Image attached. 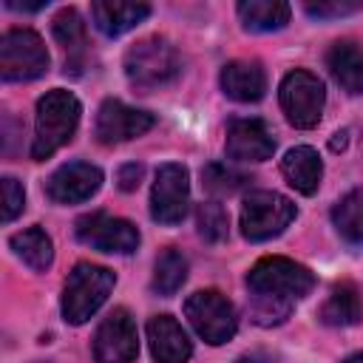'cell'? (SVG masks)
Instances as JSON below:
<instances>
[{
	"label": "cell",
	"instance_id": "cell-28",
	"mask_svg": "<svg viewBox=\"0 0 363 363\" xmlns=\"http://www.w3.org/2000/svg\"><path fill=\"white\" fill-rule=\"evenodd\" d=\"M309 17H318V20H332V17H346V14H354L363 9L360 0H318V3H306L303 6Z\"/></svg>",
	"mask_w": 363,
	"mask_h": 363
},
{
	"label": "cell",
	"instance_id": "cell-16",
	"mask_svg": "<svg viewBox=\"0 0 363 363\" xmlns=\"http://www.w3.org/2000/svg\"><path fill=\"white\" fill-rule=\"evenodd\" d=\"M221 91L235 102H258L267 91V74L258 60H233L221 68Z\"/></svg>",
	"mask_w": 363,
	"mask_h": 363
},
{
	"label": "cell",
	"instance_id": "cell-20",
	"mask_svg": "<svg viewBox=\"0 0 363 363\" xmlns=\"http://www.w3.org/2000/svg\"><path fill=\"white\" fill-rule=\"evenodd\" d=\"M51 31H54V40L62 45L65 51V74L68 71H79V62H82V54H85V23L79 17L77 9H60L54 23H51Z\"/></svg>",
	"mask_w": 363,
	"mask_h": 363
},
{
	"label": "cell",
	"instance_id": "cell-14",
	"mask_svg": "<svg viewBox=\"0 0 363 363\" xmlns=\"http://www.w3.org/2000/svg\"><path fill=\"white\" fill-rule=\"evenodd\" d=\"M227 156L235 162H264L275 153L272 130L264 119H233L227 125Z\"/></svg>",
	"mask_w": 363,
	"mask_h": 363
},
{
	"label": "cell",
	"instance_id": "cell-30",
	"mask_svg": "<svg viewBox=\"0 0 363 363\" xmlns=\"http://www.w3.org/2000/svg\"><path fill=\"white\" fill-rule=\"evenodd\" d=\"M142 173H145V167L142 164H136V162H130V164H122L119 167V173H116V182H119V190H136L139 187V179H142Z\"/></svg>",
	"mask_w": 363,
	"mask_h": 363
},
{
	"label": "cell",
	"instance_id": "cell-5",
	"mask_svg": "<svg viewBox=\"0 0 363 363\" xmlns=\"http://www.w3.org/2000/svg\"><path fill=\"white\" fill-rule=\"evenodd\" d=\"M48 71V51L37 31L9 28L0 37V77L6 82H28Z\"/></svg>",
	"mask_w": 363,
	"mask_h": 363
},
{
	"label": "cell",
	"instance_id": "cell-11",
	"mask_svg": "<svg viewBox=\"0 0 363 363\" xmlns=\"http://www.w3.org/2000/svg\"><path fill=\"white\" fill-rule=\"evenodd\" d=\"M139 354L136 320L128 309H113L94 335V360L96 363H130Z\"/></svg>",
	"mask_w": 363,
	"mask_h": 363
},
{
	"label": "cell",
	"instance_id": "cell-1",
	"mask_svg": "<svg viewBox=\"0 0 363 363\" xmlns=\"http://www.w3.org/2000/svg\"><path fill=\"white\" fill-rule=\"evenodd\" d=\"M315 286V275L284 255H267L247 272L250 289V312L261 326H278L289 318L295 301L309 295Z\"/></svg>",
	"mask_w": 363,
	"mask_h": 363
},
{
	"label": "cell",
	"instance_id": "cell-29",
	"mask_svg": "<svg viewBox=\"0 0 363 363\" xmlns=\"http://www.w3.org/2000/svg\"><path fill=\"white\" fill-rule=\"evenodd\" d=\"M23 207H26V190H23V184L17 179L6 176L3 179V221L6 224L14 221L23 213Z\"/></svg>",
	"mask_w": 363,
	"mask_h": 363
},
{
	"label": "cell",
	"instance_id": "cell-4",
	"mask_svg": "<svg viewBox=\"0 0 363 363\" xmlns=\"http://www.w3.org/2000/svg\"><path fill=\"white\" fill-rule=\"evenodd\" d=\"M113 284H116V275L108 267H99V264H91V261H79L68 272V281L62 286V303H60L62 306V318L68 323H74V326L85 323L108 301Z\"/></svg>",
	"mask_w": 363,
	"mask_h": 363
},
{
	"label": "cell",
	"instance_id": "cell-23",
	"mask_svg": "<svg viewBox=\"0 0 363 363\" xmlns=\"http://www.w3.org/2000/svg\"><path fill=\"white\" fill-rule=\"evenodd\" d=\"M9 244H11L14 255L23 264H28L31 269H37V272L48 269L51 261H54V244H51V238H48V233L43 227H28V230L14 233L9 238Z\"/></svg>",
	"mask_w": 363,
	"mask_h": 363
},
{
	"label": "cell",
	"instance_id": "cell-33",
	"mask_svg": "<svg viewBox=\"0 0 363 363\" xmlns=\"http://www.w3.org/2000/svg\"><path fill=\"white\" fill-rule=\"evenodd\" d=\"M346 130H340V133H335V139H332V150H340V147H346Z\"/></svg>",
	"mask_w": 363,
	"mask_h": 363
},
{
	"label": "cell",
	"instance_id": "cell-2",
	"mask_svg": "<svg viewBox=\"0 0 363 363\" xmlns=\"http://www.w3.org/2000/svg\"><path fill=\"white\" fill-rule=\"evenodd\" d=\"M79 99L71 91L54 88L45 96L37 99V113H34V142H31V159L43 162L54 156L62 145L71 142L79 125Z\"/></svg>",
	"mask_w": 363,
	"mask_h": 363
},
{
	"label": "cell",
	"instance_id": "cell-7",
	"mask_svg": "<svg viewBox=\"0 0 363 363\" xmlns=\"http://www.w3.org/2000/svg\"><path fill=\"white\" fill-rule=\"evenodd\" d=\"M184 315L196 335L210 346L227 343L238 329L235 306L218 289H199L184 301Z\"/></svg>",
	"mask_w": 363,
	"mask_h": 363
},
{
	"label": "cell",
	"instance_id": "cell-10",
	"mask_svg": "<svg viewBox=\"0 0 363 363\" xmlns=\"http://www.w3.org/2000/svg\"><path fill=\"white\" fill-rule=\"evenodd\" d=\"M74 233L82 244L94 247V250H102V252H119V255H128L139 247V230L136 224H130L128 218H119V216H111V213H85L77 218L74 224Z\"/></svg>",
	"mask_w": 363,
	"mask_h": 363
},
{
	"label": "cell",
	"instance_id": "cell-24",
	"mask_svg": "<svg viewBox=\"0 0 363 363\" xmlns=\"http://www.w3.org/2000/svg\"><path fill=\"white\" fill-rule=\"evenodd\" d=\"M187 281V258L179 252V250H164L159 258H156V267H153V292L156 295H176L182 289V284Z\"/></svg>",
	"mask_w": 363,
	"mask_h": 363
},
{
	"label": "cell",
	"instance_id": "cell-13",
	"mask_svg": "<svg viewBox=\"0 0 363 363\" xmlns=\"http://www.w3.org/2000/svg\"><path fill=\"white\" fill-rule=\"evenodd\" d=\"M102 184V170L91 162H68L57 167L45 182V196L57 204H79L91 199Z\"/></svg>",
	"mask_w": 363,
	"mask_h": 363
},
{
	"label": "cell",
	"instance_id": "cell-9",
	"mask_svg": "<svg viewBox=\"0 0 363 363\" xmlns=\"http://www.w3.org/2000/svg\"><path fill=\"white\" fill-rule=\"evenodd\" d=\"M190 204V173L179 162H164L156 170L150 187V216L153 221L173 227L187 216Z\"/></svg>",
	"mask_w": 363,
	"mask_h": 363
},
{
	"label": "cell",
	"instance_id": "cell-6",
	"mask_svg": "<svg viewBox=\"0 0 363 363\" xmlns=\"http://www.w3.org/2000/svg\"><path fill=\"white\" fill-rule=\"evenodd\" d=\"M298 216L295 204L275 190H252L241 207V233L247 241H269L281 235Z\"/></svg>",
	"mask_w": 363,
	"mask_h": 363
},
{
	"label": "cell",
	"instance_id": "cell-22",
	"mask_svg": "<svg viewBox=\"0 0 363 363\" xmlns=\"http://www.w3.org/2000/svg\"><path fill=\"white\" fill-rule=\"evenodd\" d=\"M247 31H278L289 23L292 9L281 0H244L235 6Z\"/></svg>",
	"mask_w": 363,
	"mask_h": 363
},
{
	"label": "cell",
	"instance_id": "cell-21",
	"mask_svg": "<svg viewBox=\"0 0 363 363\" xmlns=\"http://www.w3.org/2000/svg\"><path fill=\"white\" fill-rule=\"evenodd\" d=\"M363 318V298L352 281H340L332 286L329 298L320 306V320L326 326H354Z\"/></svg>",
	"mask_w": 363,
	"mask_h": 363
},
{
	"label": "cell",
	"instance_id": "cell-25",
	"mask_svg": "<svg viewBox=\"0 0 363 363\" xmlns=\"http://www.w3.org/2000/svg\"><path fill=\"white\" fill-rule=\"evenodd\" d=\"M332 221H335L337 233H340L349 244H363V187L346 193V196L335 204Z\"/></svg>",
	"mask_w": 363,
	"mask_h": 363
},
{
	"label": "cell",
	"instance_id": "cell-18",
	"mask_svg": "<svg viewBox=\"0 0 363 363\" xmlns=\"http://www.w3.org/2000/svg\"><path fill=\"white\" fill-rule=\"evenodd\" d=\"M281 173L284 179L303 196H312L320 187V176H323V162L318 156L315 147L309 145H298L289 147L281 159Z\"/></svg>",
	"mask_w": 363,
	"mask_h": 363
},
{
	"label": "cell",
	"instance_id": "cell-31",
	"mask_svg": "<svg viewBox=\"0 0 363 363\" xmlns=\"http://www.w3.org/2000/svg\"><path fill=\"white\" fill-rule=\"evenodd\" d=\"M6 9H11V11H40V9H45V0H40V3H17V0H6Z\"/></svg>",
	"mask_w": 363,
	"mask_h": 363
},
{
	"label": "cell",
	"instance_id": "cell-15",
	"mask_svg": "<svg viewBox=\"0 0 363 363\" xmlns=\"http://www.w3.org/2000/svg\"><path fill=\"white\" fill-rule=\"evenodd\" d=\"M147 346L156 363H187L193 354L187 332L170 315H156L147 320Z\"/></svg>",
	"mask_w": 363,
	"mask_h": 363
},
{
	"label": "cell",
	"instance_id": "cell-32",
	"mask_svg": "<svg viewBox=\"0 0 363 363\" xmlns=\"http://www.w3.org/2000/svg\"><path fill=\"white\" fill-rule=\"evenodd\" d=\"M235 363H272V357L267 352H250V354H241Z\"/></svg>",
	"mask_w": 363,
	"mask_h": 363
},
{
	"label": "cell",
	"instance_id": "cell-12",
	"mask_svg": "<svg viewBox=\"0 0 363 363\" xmlns=\"http://www.w3.org/2000/svg\"><path fill=\"white\" fill-rule=\"evenodd\" d=\"M153 113L125 105L122 99H105L94 119V136L99 145H122L153 128Z\"/></svg>",
	"mask_w": 363,
	"mask_h": 363
},
{
	"label": "cell",
	"instance_id": "cell-19",
	"mask_svg": "<svg viewBox=\"0 0 363 363\" xmlns=\"http://www.w3.org/2000/svg\"><path fill=\"white\" fill-rule=\"evenodd\" d=\"M326 65H329V74L335 77V82L346 91V94H363V51L343 40V43H335L329 51H326Z\"/></svg>",
	"mask_w": 363,
	"mask_h": 363
},
{
	"label": "cell",
	"instance_id": "cell-26",
	"mask_svg": "<svg viewBox=\"0 0 363 363\" xmlns=\"http://www.w3.org/2000/svg\"><path fill=\"white\" fill-rule=\"evenodd\" d=\"M196 224H199V235H201L204 241H210V244H218V241L227 238L230 221H227V213H224V207H221L218 201H204V204H199V210H196Z\"/></svg>",
	"mask_w": 363,
	"mask_h": 363
},
{
	"label": "cell",
	"instance_id": "cell-17",
	"mask_svg": "<svg viewBox=\"0 0 363 363\" xmlns=\"http://www.w3.org/2000/svg\"><path fill=\"white\" fill-rule=\"evenodd\" d=\"M150 14L147 3H125V0H96L91 3L94 26L105 37H119L130 28H136Z\"/></svg>",
	"mask_w": 363,
	"mask_h": 363
},
{
	"label": "cell",
	"instance_id": "cell-34",
	"mask_svg": "<svg viewBox=\"0 0 363 363\" xmlns=\"http://www.w3.org/2000/svg\"><path fill=\"white\" fill-rule=\"evenodd\" d=\"M343 363H363V352H357V354H349Z\"/></svg>",
	"mask_w": 363,
	"mask_h": 363
},
{
	"label": "cell",
	"instance_id": "cell-27",
	"mask_svg": "<svg viewBox=\"0 0 363 363\" xmlns=\"http://www.w3.org/2000/svg\"><path fill=\"white\" fill-rule=\"evenodd\" d=\"M201 179H204V187L213 193H233L247 182V176L230 170L227 164H207L201 170Z\"/></svg>",
	"mask_w": 363,
	"mask_h": 363
},
{
	"label": "cell",
	"instance_id": "cell-8",
	"mask_svg": "<svg viewBox=\"0 0 363 363\" xmlns=\"http://www.w3.org/2000/svg\"><path fill=\"white\" fill-rule=\"evenodd\" d=\"M278 99H281V111H284L286 122L301 130H309L320 122L326 91H323V82L312 71L295 68L281 79Z\"/></svg>",
	"mask_w": 363,
	"mask_h": 363
},
{
	"label": "cell",
	"instance_id": "cell-3",
	"mask_svg": "<svg viewBox=\"0 0 363 363\" xmlns=\"http://www.w3.org/2000/svg\"><path fill=\"white\" fill-rule=\"evenodd\" d=\"M179 74H182V54L167 37L153 34L133 43L125 51V77L142 94L170 85Z\"/></svg>",
	"mask_w": 363,
	"mask_h": 363
}]
</instances>
